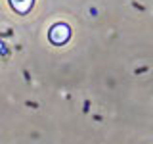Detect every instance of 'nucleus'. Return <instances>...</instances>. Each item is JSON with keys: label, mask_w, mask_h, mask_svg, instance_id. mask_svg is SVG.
Instances as JSON below:
<instances>
[{"label": "nucleus", "mask_w": 153, "mask_h": 144, "mask_svg": "<svg viewBox=\"0 0 153 144\" xmlns=\"http://www.w3.org/2000/svg\"><path fill=\"white\" fill-rule=\"evenodd\" d=\"M48 38H50V42L56 44V46L65 44L71 38V27L67 25V23H56V25H52L50 31H48Z\"/></svg>", "instance_id": "f257e3e1"}, {"label": "nucleus", "mask_w": 153, "mask_h": 144, "mask_svg": "<svg viewBox=\"0 0 153 144\" xmlns=\"http://www.w3.org/2000/svg\"><path fill=\"white\" fill-rule=\"evenodd\" d=\"M10 6L13 8V12L21 14V16H25V14H29L33 10V6H35V0H8Z\"/></svg>", "instance_id": "f03ea898"}]
</instances>
